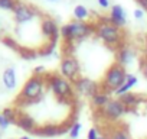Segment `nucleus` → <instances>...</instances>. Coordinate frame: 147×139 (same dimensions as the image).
<instances>
[{"label": "nucleus", "instance_id": "nucleus-1", "mask_svg": "<svg viewBox=\"0 0 147 139\" xmlns=\"http://www.w3.org/2000/svg\"><path fill=\"white\" fill-rule=\"evenodd\" d=\"M95 32V25H91L88 22H81V20H71L66 25L61 28V36L63 38L65 42L74 44L75 41H82L91 33Z\"/></svg>", "mask_w": 147, "mask_h": 139}, {"label": "nucleus", "instance_id": "nucleus-2", "mask_svg": "<svg viewBox=\"0 0 147 139\" xmlns=\"http://www.w3.org/2000/svg\"><path fill=\"white\" fill-rule=\"evenodd\" d=\"M45 77H39V76H33L25 83L18 102L20 100L23 104H30V103H36L42 99L43 96V89H45Z\"/></svg>", "mask_w": 147, "mask_h": 139}, {"label": "nucleus", "instance_id": "nucleus-3", "mask_svg": "<svg viewBox=\"0 0 147 139\" xmlns=\"http://www.w3.org/2000/svg\"><path fill=\"white\" fill-rule=\"evenodd\" d=\"M45 81L61 102H69L75 94L74 83L63 78L61 74H45Z\"/></svg>", "mask_w": 147, "mask_h": 139}, {"label": "nucleus", "instance_id": "nucleus-4", "mask_svg": "<svg viewBox=\"0 0 147 139\" xmlns=\"http://www.w3.org/2000/svg\"><path fill=\"white\" fill-rule=\"evenodd\" d=\"M125 68L123 65H120L118 62H113L104 74L102 83H101V89L107 93H115L125 81Z\"/></svg>", "mask_w": 147, "mask_h": 139}, {"label": "nucleus", "instance_id": "nucleus-5", "mask_svg": "<svg viewBox=\"0 0 147 139\" xmlns=\"http://www.w3.org/2000/svg\"><path fill=\"white\" fill-rule=\"evenodd\" d=\"M95 35L108 46H113L115 49H120L123 46V31L121 28L113 25V23H97L95 25Z\"/></svg>", "mask_w": 147, "mask_h": 139}, {"label": "nucleus", "instance_id": "nucleus-6", "mask_svg": "<svg viewBox=\"0 0 147 139\" xmlns=\"http://www.w3.org/2000/svg\"><path fill=\"white\" fill-rule=\"evenodd\" d=\"M80 73H81V67L78 59L74 55H66L61 59V65H59V74L69 80L71 83H74L75 80L80 78Z\"/></svg>", "mask_w": 147, "mask_h": 139}, {"label": "nucleus", "instance_id": "nucleus-7", "mask_svg": "<svg viewBox=\"0 0 147 139\" xmlns=\"http://www.w3.org/2000/svg\"><path fill=\"white\" fill-rule=\"evenodd\" d=\"M100 110H101L102 117L105 120H108V122H113V123L118 122L121 119V116L128 112V109L120 102V99H111L108 102V104L105 107L100 109Z\"/></svg>", "mask_w": 147, "mask_h": 139}, {"label": "nucleus", "instance_id": "nucleus-8", "mask_svg": "<svg viewBox=\"0 0 147 139\" xmlns=\"http://www.w3.org/2000/svg\"><path fill=\"white\" fill-rule=\"evenodd\" d=\"M74 90H75V94H81V96H87L92 99L101 90V86L90 78L80 77L78 80L74 81Z\"/></svg>", "mask_w": 147, "mask_h": 139}, {"label": "nucleus", "instance_id": "nucleus-9", "mask_svg": "<svg viewBox=\"0 0 147 139\" xmlns=\"http://www.w3.org/2000/svg\"><path fill=\"white\" fill-rule=\"evenodd\" d=\"M38 15H39V12L35 6H30V5H26V3H22V2H18V5L13 10V16H15V20L18 23L30 22Z\"/></svg>", "mask_w": 147, "mask_h": 139}, {"label": "nucleus", "instance_id": "nucleus-10", "mask_svg": "<svg viewBox=\"0 0 147 139\" xmlns=\"http://www.w3.org/2000/svg\"><path fill=\"white\" fill-rule=\"evenodd\" d=\"M40 31H42V35L45 38H48L49 41H53V42H58L59 41V26L56 23L55 19L49 18V16H45L42 18V22H40Z\"/></svg>", "mask_w": 147, "mask_h": 139}, {"label": "nucleus", "instance_id": "nucleus-11", "mask_svg": "<svg viewBox=\"0 0 147 139\" xmlns=\"http://www.w3.org/2000/svg\"><path fill=\"white\" fill-rule=\"evenodd\" d=\"M69 127H71V125H45V126L36 127L33 133L38 136L53 138V136H59V135L69 132Z\"/></svg>", "mask_w": 147, "mask_h": 139}, {"label": "nucleus", "instance_id": "nucleus-12", "mask_svg": "<svg viewBox=\"0 0 147 139\" xmlns=\"http://www.w3.org/2000/svg\"><path fill=\"white\" fill-rule=\"evenodd\" d=\"M110 20L113 25L123 28L127 23V13L124 10V7L121 5H114L111 6V12H110Z\"/></svg>", "mask_w": 147, "mask_h": 139}, {"label": "nucleus", "instance_id": "nucleus-13", "mask_svg": "<svg viewBox=\"0 0 147 139\" xmlns=\"http://www.w3.org/2000/svg\"><path fill=\"white\" fill-rule=\"evenodd\" d=\"M134 61V51L128 46H121L120 49H117V61L120 65H123L125 68V65H130Z\"/></svg>", "mask_w": 147, "mask_h": 139}, {"label": "nucleus", "instance_id": "nucleus-14", "mask_svg": "<svg viewBox=\"0 0 147 139\" xmlns=\"http://www.w3.org/2000/svg\"><path fill=\"white\" fill-rule=\"evenodd\" d=\"M16 125H18L20 129H23V130H26V132H30V133H33L35 129H36V122H35V119H33L32 116L26 114V113H20V114L18 116Z\"/></svg>", "mask_w": 147, "mask_h": 139}, {"label": "nucleus", "instance_id": "nucleus-15", "mask_svg": "<svg viewBox=\"0 0 147 139\" xmlns=\"http://www.w3.org/2000/svg\"><path fill=\"white\" fill-rule=\"evenodd\" d=\"M2 81H3V86L7 89V90H13L18 84V78H16V71L13 67H7L3 74H2Z\"/></svg>", "mask_w": 147, "mask_h": 139}, {"label": "nucleus", "instance_id": "nucleus-16", "mask_svg": "<svg viewBox=\"0 0 147 139\" xmlns=\"http://www.w3.org/2000/svg\"><path fill=\"white\" fill-rule=\"evenodd\" d=\"M120 99V102L130 110V109H134V107H137V104H140L141 103V100L143 99H140L137 94H134V93H131V91H128V93H125V94H123V96H120L118 97Z\"/></svg>", "mask_w": 147, "mask_h": 139}, {"label": "nucleus", "instance_id": "nucleus-17", "mask_svg": "<svg viewBox=\"0 0 147 139\" xmlns=\"http://www.w3.org/2000/svg\"><path fill=\"white\" fill-rule=\"evenodd\" d=\"M138 83V80H137V77L134 76V74H128L127 73V76H125V81H124V84L115 91V94L120 97V96H123V94H125V93H128L136 84Z\"/></svg>", "mask_w": 147, "mask_h": 139}, {"label": "nucleus", "instance_id": "nucleus-18", "mask_svg": "<svg viewBox=\"0 0 147 139\" xmlns=\"http://www.w3.org/2000/svg\"><path fill=\"white\" fill-rule=\"evenodd\" d=\"M111 99H110V93H107V91H104L102 89L92 97V104L97 107V109H102V107H105L107 104H108V102H110Z\"/></svg>", "mask_w": 147, "mask_h": 139}, {"label": "nucleus", "instance_id": "nucleus-19", "mask_svg": "<svg viewBox=\"0 0 147 139\" xmlns=\"http://www.w3.org/2000/svg\"><path fill=\"white\" fill-rule=\"evenodd\" d=\"M74 18H75V20L85 22L90 18V10L84 5H77L75 7H74Z\"/></svg>", "mask_w": 147, "mask_h": 139}, {"label": "nucleus", "instance_id": "nucleus-20", "mask_svg": "<svg viewBox=\"0 0 147 139\" xmlns=\"http://www.w3.org/2000/svg\"><path fill=\"white\" fill-rule=\"evenodd\" d=\"M56 44H58V42L49 41L45 46H42V48L38 51L39 55H40V57H51V55H53V54H55V49H56Z\"/></svg>", "mask_w": 147, "mask_h": 139}, {"label": "nucleus", "instance_id": "nucleus-21", "mask_svg": "<svg viewBox=\"0 0 147 139\" xmlns=\"http://www.w3.org/2000/svg\"><path fill=\"white\" fill-rule=\"evenodd\" d=\"M19 55H20L23 59H26V61H32V59H35V58L39 55V52L35 51V49H32V48H22V46H20Z\"/></svg>", "mask_w": 147, "mask_h": 139}, {"label": "nucleus", "instance_id": "nucleus-22", "mask_svg": "<svg viewBox=\"0 0 147 139\" xmlns=\"http://www.w3.org/2000/svg\"><path fill=\"white\" fill-rule=\"evenodd\" d=\"M110 139H131L130 133L127 132V129L124 127H117V129H113L111 135H110Z\"/></svg>", "mask_w": 147, "mask_h": 139}, {"label": "nucleus", "instance_id": "nucleus-23", "mask_svg": "<svg viewBox=\"0 0 147 139\" xmlns=\"http://www.w3.org/2000/svg\"><path fill=\"white\" fill-rule=\"evenodd\" d=\"M81 129H82V125L80 122H75V123H72L71 127H69V138L71 139H78L80 138V133H81Z\"/></svg>", "mask_w": 147, "mask_h": 139}, {"label": "nucleus", "instance_id": "nucleus-24", "mask_svg": "<svg viewBox=\"0 0 147 139\" xmlns=\"http://www.w3.org/2000/svg\"><path fill=\"white\" fill-rule=\"evenodd\" d=\"M2 44H3L5 46L13 49V51H18V52H19V49H20L19 44H18L16 39H13L12 36H3V38H2Z\"/></svg>", "mask_w": 147, "mask_h": 139}, {"label": "nucleus", "instance_id": "nucleus-25", "mask_svg": "<svg viewBox=\"0 0 147 139\" xmlns=\"http://www.w3.org/2000/svg\"><path fill=\"white\" fill-rule=\"evenodd\" d=\"M2 114L6 117V119H9L10 120V123H15L16 125V120H18V113H16V110L15 109H12V107H7V109H5L3 112H2Z\"/></svg>", "mask_w": 147, "mask_h": 139}, {"label": "nucleus", "instance_id": "nucleus-26", "mask_svg": "<svg viewBox=\"0 0 147 139\" xmlns=\"http://www.w3.org/2000/svg\"><path fill=\"white\" fill-rule=\"evenodd\" d=\"M19 0H0V9L3 10H15Z\"/></svg>", "mask_w": 147, "mask_h": 139}, {"label": "nucleus", "instance_id": "nucleus-27", "mask_svg": "<svg viewBox=\"0 0 147 139\" xmlns=\"http://www.w3.org/2000/svg\"><path fill=\"white\" fill-rule=\"evenodd\" d=\"M87 139H107L105 136H101L97 130V127H91L88 130V135H87Z\"/></svg>", "mask_w": 147, "mask_h": 139}, {"label": "nucleus", "instance_id": "nucleus-28", "mask_svg": "<svg viewBox=\"0 0 147 139\" xmlns=\"http://www.w3.org/2000/svg\"><path fill=\"white\" fill-rule=\"evenodd\" d=\"M45 74H46V71H45V67H43V65H38V67H35V70H33V76L45 77Z\"/></svg>", "mask_w": 147, "mask_h": 139}, {"label": "nucleus", "instance_id": "nucleus-29", "mask_svg": "<svg viewBox=\"0 0 147 139\" xmlns=\"http://www.w3.org/2000/svg\"><path fill=\"white\" fill-rule=\"evenodd\" d=\"M9 125H10V120L6 119L2 113H0V129H7Z\"/></svg>", "mask_w": 147, "mask_h": 139}, {"label": "nucleus", "instance_id": "nucleus-30", "mask_svg": "<svg viewBox=\"0 0 147 139\" xmlns=\"http://www.w3.org/2000/svg\"><path fill=\"white\" fill-rule=\"evenodd\" d=\"M140 68H141L144 77L147 78V58H143V59L140 61Z\"/></svg>", "mask_w": 147, "mask_h": 139}, {"label": "nucleus", "instance_id": "nucleus-31", "mask_svg": "<svg viewBox=\"0 0 147 139\" xmlns=\"http://www.w3.org/2000/svg\"><path fill=\"white\" fill-rule=\"evenodd\" d=\"M133 15H134L136 19H143V18H144V10H143L141 7H137V9H134Z\"/></svg>", "mask_w": 147, "mask_h": 139}, {"label": "nucleus", "instance_id": "nucleus-32", "mask_svg": "<svg viewBox=\"0 0 147 139\" xmlns=\"http://www.w3.org/2000/svg\"><path fill=\"white\" fill-rule=\"evenodd\" d=\"M97 3L101 9H108L111 7V3H110V0H97Z\"/></svg>", "mask_w": 147, "mask_h": 139}, {"label": "nucleus", "instance_id": "nucleus-33", "mask_svg": "<svg viewBox=\"0 0 147 139\" xmlns=\"http://www.w3.org/2000/svg\"><path fill=\"white\" fill-rule=\"evenodd\" d=\"M138 3V6L143 9V10H147V0H136Z\"/></svg>", "mask_w": 147, "mask_h": 139}, {"label": "nucleus", "instance_id": "nucleus-34", "mask_svg": "<svg viewBox=\"0 0 147 139\" xmlns=\"http://www.w3.org/2000/svg\"><path fill=\"white\" fill-rule=\"evenodd\" d=\"M144 54H146V58H147V39H146V44H144Z\"/></svg>", "mask_w": 147, "mask_h": 139}, {"label": "nucleus", "instance_id": "nucleus-35", "mask_svg": "<svg viewBox=\"0 0 147 139\" xmlns=\"http://www.w3.org/2000/svg\"><path fill=\"white\" fill-rule=\"evenodd\" d=\"M46 2H51V3H56V2H59V0H46Z\"/></svg>", "mask_w": 147, "mask_h": 139}, {"label": "nucleus", "instance_id": "nucleus-36", "mask_svg": "<svg viewBox=\"0 0 147 139\" xmlns=\"http://www.w3.org/2000/svg\"><path fill=\"white\" fill-rule=\"evenodd\" d=\"M20 139H32V138H29V136H22Z\"/></svg>", "mask_w": 147, "mask_h": 139}, {"label": "nucleus", "instance_id": "nucleus-37", "mask_svg": "<svg viewBox=\"0 0 147 139\" xmlns=\"http://www.w3.org/2000/svg\"><path fill=\"white\" fill-rule=\"evenodd\" d=\"M146 103H147V102H146Z\"/></svg>", "mask_w": 147, "mask_h": 139}]
</instances>
